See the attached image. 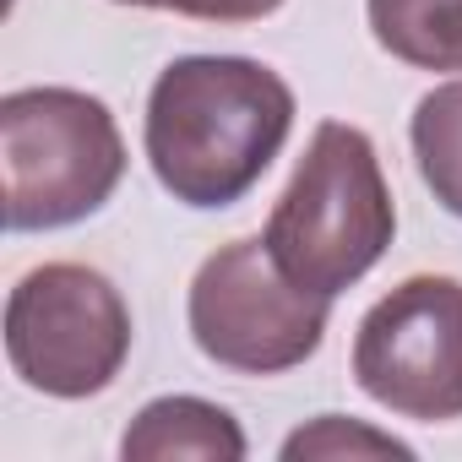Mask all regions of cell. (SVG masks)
<instances>
[{
	"label": "cell",
	"instance_id": "obj_1",
	"mask_svg": "<svg viewBox=\"0 0 462 462\" xmlns=\"http://www.w3.org/2000/svg\"><path fill=\"white\" fill-rule=\"evenodd\" d=\"M294 131L289 82L245 55H180L147 93L142 147L158 185L201 212L235 207Z\"/></svg>",
	"mask_w": 462,
	"mask_h": 462
},
{
	"label": "cell",
	"instance_id": "obj_2",
	"mask_svg": "<svg viewBox=\"0 0 462 462\" xmlns=\"http://www.w3.org/2000/svg\"><path fill=\"white\" fill-rule=\"evenodd\" d=\"M392 235L397 207L375 142L359 125L321 120L267 217L262 240L273 262L289 283L337 300L392 251Z\"/></svg>",
	"mask_w": 462,
	"mask_h": 462
},
{
	"label": "cell",
	"instance_id": "obj_3",
	"mask_svg": "<svg viewBox=\"0 0 462 462\" xmlns=\"http://www.w3.org/2000/svg\"><path fill=\"white\" fill-rule=\"evenodd\" d=\"M120 180L125 136L104 98L77 88H17L0 98V185L12 235L93 217Z\"/></svg>",
	"mask_w": 462,
	"mask_h": 462
},
{
	"label": "cell",
	"instance_id": "obj_4",
	"mask_svg": "<svg viewBox=\"0 0 462 462\" xmlns=\"http://www.w3.org/2000/svg\"><path fill=\"white\" fill-rule=\"evenodd\" d=\"M131 354L120 289L82 262H44L6 294V359L44 397H98Z\"/></svg>",
	"mask_w": 462,
	"mask_h": 462
},
{
	"label": "cell",
	"instance_id": "obj_5",
	"mask_svg": "<svg viewBox=\"0 0 462 462\" xmlns=\"http://www.w3.org/2000/svg\"><path fill=\"white\" fill-rule=\"evenodd\" d=\"M327 305L332 300L283 278L267 240H235L196 267L185 321L212 365L235 375H283L321 348Z\"/></svg>",
	"mask_w": 462,
	"mask_h": 462
},
{
	"label": "cell",
	"instance_id": "obj_6",
	"mask_svg": "<svg viewBox=\"0 0 462 462\" xmlns=\"http://www.w3.org/2000/svg\"><path fill=\"white\" fill-rule=\"evenodd\" d=\"M354 381L397 419H462V283L419 273L381 294L354 332Z\"/></svg>",
	"mask_w": 462,
	"mask_h": 462
},
{
	"label": "cell",
	"instance_id": "obj_7",
	"mask_svg": "<svg viewBox=\"0 0 462 462\" xmlns=\"http://www.w3.org/2000/svg\"><path fill=\"white\" fill-rule=\"evenodd\" d=\"M120 457L125 462H240L245 457V430L240 419L207 402V397H152L131 430L120 435Z\"/></svg>",
	"mask_w": 462,
	"mask_h": 462
},
{
	"label": "cell",
	"instance_id": "obj_8",
	"mask_svg": "<svg viewBox=\"0 0 462 462\" xmlns=\"http://www.w3.org/2000/svg\"><path fill=\"white\" fill-rule=\"evenodd\" d=\"M375 44L413 71H462V0H365Z\"/></svg>",
	"mask_w": 462,
	"mask_h": 462
},
{
	"label": "cell",
	"instance_id": "obj_9",
	"mask_svg": "<svg viewBox=\"0 0 462 462\" xmlns=\"http://www.w3.org/2000/svg\"><path fill=\"white\" fill-rule=\"evenodd\" d=\"M408 136H413V158H419L430 196L451 217H462V82L430 88L413 109Z\"/></svg>",
	"mask_w": 462,
	"mask_h": 462
},
{
	"label": "cell",
	"instance_id": "obj_10",
	"mask_svg": "<svg viewBox=\"0 0 462 462\" xmlns=\"http://www.w3.org/2000/svg\"><path fill=\"white\" fill-rule=\"evenodd\" d=\"M337 462V457H413V446L408 440H397V435H386V430H370V424H359V419H343V413H321V419H310L305 430H294L289 440H283V462Z\"/></svg>",
	"mask_w": 462,
	"mask_h": 462
},
{
	"label": "cell",
	"instance_id": "obj_11",
	"mask_svg": "<svg viewBox=\"0 0 462 462\" xmlns=\"http://www.w3.org/2000/svg\"><path fill=\"white\" fill-rule=\"evenodd\" d=\"M120 6H142V12H174L190 23H217V28H235V23H262L273 17L283 0H120Z\"/></svg>",
	"mask_w": 462,
	"mask_h": 462
}]
</instances>
